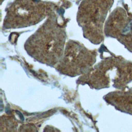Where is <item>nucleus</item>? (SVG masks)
<instances>
[{
  "mask_svg": "<svg viewBox=\"0 0 132 132\" xmlns=\"http://www.w3.org/2000/svg\"><path fill=\"white\" fill-rule=\"evenodd\" d=\"M106 32L132 53V13L121 7L116 9L107 22Z\"/></svg>",
  "mask_w": 132,
  "mask_h": 132,
  "instance_id": "f257e3e1",
  "label": "nucleus"
},
{
  "mask_svg": "<svg viewBox=\"0 0 132 132\" xmlns=\"http://www.w3.org/2000/svg\"><path fill=\"white\" fill-rule=\"evenodd\" d=\"M107 100L118 110L132 116V87L110 93Z\"/></svg>",
  "mask_w": 132,
  "mask_h": 132,
  "instance_id": "f03ea898",
  "label": "nucleus"
}]
</instances>
